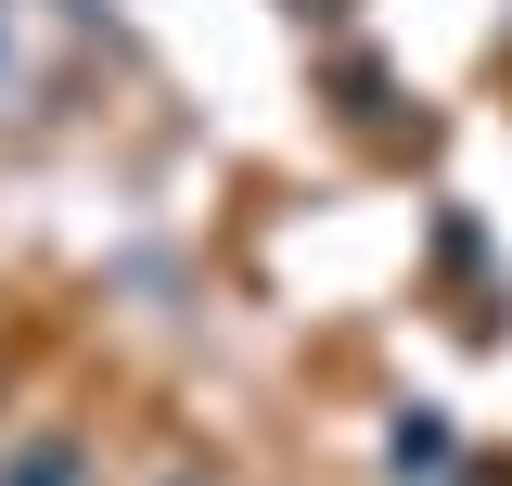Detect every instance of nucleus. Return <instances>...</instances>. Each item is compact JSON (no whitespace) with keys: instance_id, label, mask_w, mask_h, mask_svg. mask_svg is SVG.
I'll use <instances>...</instances> for the list:
<instances>
[{"instance_id":"obj_1","label":"nucleus","mask_w":512,"mask_h":486,"mask_svg":"<svg viewBox=\"0 0 512 486\" xmlns=\"http://www.w3.org/2000/svg\"><path fill=\"white\" fill-rule=\"evenodd\" d=\"M0 486H77V448L39 435V448H13V474H0Z\"/></svg>"}]
</instances>
